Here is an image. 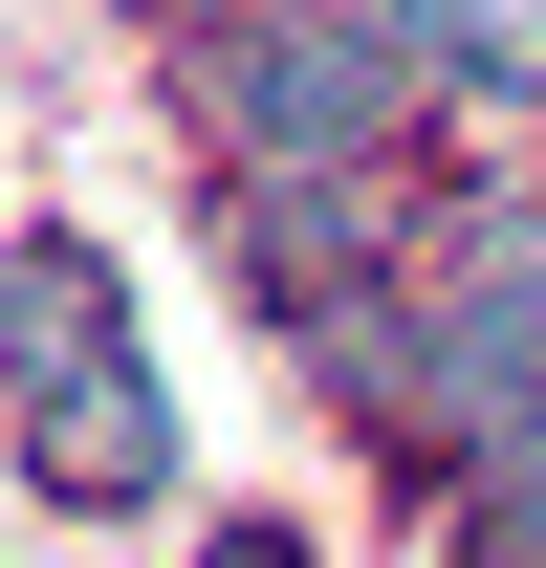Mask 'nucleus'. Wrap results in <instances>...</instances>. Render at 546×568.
Returning a JSON list of instances; mask_svg holds the SVG:
<instances>
[{
    "label": "nucleus",
    "instance_id": "1",
    "mask_svg": "<svg viewBox=\"0 0 546 568\" xmlns=\"http://www.w3.org/2000/svg\"><path fill=\"white\" fill-rule=\"evenodd\" d=\"M0 394H22V459L67 503H153L175 481V394H153V351H132V284H110V241H22L0 263Z\"/></svg>",
    "mask_w": 546,
    "mask_h": 568
},
{
    "label": "nucleus",
    "instance_id": "2",
    "mask_svg": "<svg viewBox=\"0 0 546 568\" xmlns=\"http://www.w3.org/2000/svg\"><path fill=\"white\" fill-rule=\"evenodd\" d=\"M415 110L394 22H263L241 0V44H219V132H241V175H372Z\"/></svg>",
    "mask_w": 546,
    "mask_h": 568
},
{
    "label": "nucleus",
    "instance_id": "3",
    "mask_svg": "<svg viewBox=\"0 0 546 568\" xmlns=\"http://www.w3.org/2000/svg\"><path fill=\"white\" fill-rule=\"evenodd\" d=\"M415 394H437V437L546 416V219H503V241L437 284V328H415Z\"/></svg>",
    "mask_w": 546,
    "mask_h": 568
},
{
    "label": "nucleus",
    "instance_id": "4",
    "mask_svg": "<svg viewBox=\"0 0 546 568\" xmlns=\"http://www.w3.org/2000/svg\"><path fill=\"white\" fill-rule=\"evenodd\" d=\"M459 547H481V568H546V416H503V437H481V481H459Z\"/></svg>",
    "mask_w": 546,
    "mask_h": 568
},
{
    "label": "nucleus",
    "instance_id": "5",
    "mask_svg": "<svg viewBox=\"0 0 546 568\" xmlns=\"http://www.w3.org/2000/svg\"><path fill=\"white\" fill-rule=\"evenodd\" d=\"M198 568H306V547H284V525H219V547H198Z\"/></svg>",
    "mask_w": 546,
    "mask_h": 568
},
{
    "label": "nucleus",
    "instance_id": "6",
    "mask_svg": "<svg viewBox=\"0 0 546 568\" xmlns=\"http://www.w3.org/2000/svg\"><path fill=\"white\" fill-rule=\"evenodd\" d=\"M175 22H241V0H175Z\"/></svg>",
    "mask_w": 546,
    "mask_h": 568
}]
</instances>
